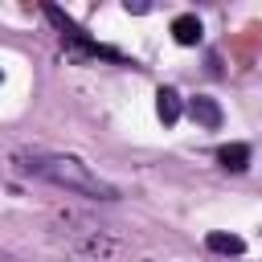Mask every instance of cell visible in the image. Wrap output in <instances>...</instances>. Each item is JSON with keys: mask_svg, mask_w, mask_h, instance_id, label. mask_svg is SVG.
<instances>
[{"mask_svg": "<svg viewBox=\"0 0 262 262\" xmlns=\"http://www.w3.org/2000/svg\"><path fill=\"white\" fill-rule=\"evenodd\" d=\"M29 172H37V176H45V180H53V184H61V188L98 196V201H115V188H111L106 180H98V176H94L82 160H74V156H37V160L29 164Z\"/></svg>", "mask_w": 262, "mask_h": 262, "instance_id": "obj_1", "label": "cell"}, {"mask_svg": "<svg viewBox=\"0 0 262 262\" xmlns=\"http://www.w3.org/2000/svg\"><path fill=\"white\" fill-rule=\"evenodd\" d=\"M188 115H192V123H201V127H209V131L221 127V106H217V98H209V94L188 98Z\"/></svg>", "mask_w": 262, "mask_h": 262, "instance_id": "obj_2", "label": "cell"}, {"mask_svg": "<svg viewBox=\"0 0 262 262\" xmlns=\"http://www.w3.org/2000/svg\"><path fill=\"white\" fill-rule=\"evenodd\" d=\"M180 111H184L180 94H176L172 86H160V94H156V115H160V123H164V127H172V123L180 119Z\"/></svg>", "mask_w": 262, "mask_h": 262, "instance_id": "obj_3", "label": "cell"}, {"mask_svg": "<svg viewBox=\"0 0 262 262\" xmlns=\"http://www.w3.org/2000/svg\"><path fill=\"white\" fill-rule=\"evenodd\" d=\"M172 37H176V45H201L205 29H201V20H196L192 12H184V16L172 20Z\"/></svg>", "mask_w": 262, "mask_h": 262, "instance_id": "obj_4", "label": "cell"}, {"mask_svg": "<svg viewBox=\"0 0 262 262\" xmlns=\"http://www.w3.org/2000/svg\"><path fill=\"white\" fill-rule=\"evenodd\" d=\"M217 160H221V168H229V172H246V168H250V147H246V143H225V147L217 151Z\"/></svg>", "mask_w": 262, "mask_h": 262, "instance_id": "obj_5", "label": "cell"}, {"mask_svg": "<svg viewBox=\"0 0 262 262\" xmlns=\"http://www.w3.org/2000/svg\"><path fill=\"white\" fill-rule=\"evenodd\" d=\"M205 246H209L213 254H242V250H246V242H242L237 233H209Z\"/></svg>", "mask_w": 262, "mask_h": 262, "instance_id": "obj_6", "label": "cell"}, {"mask_svg": "<svg viewBox=\"0 0 262 262\" xmlns=\"http://www.w3.org/2000/svg\"><path fill=\"white\" fill-rule=\"evenodd\" d=\"M147 8H151V4H143V0H135V4H131V0H127V12H135V16H143V12H147Z\"/></svg>", "mask_w": 262, "mask_h": 262, "instance_id": "obj_7", "label": "cell"}]
</instances>
